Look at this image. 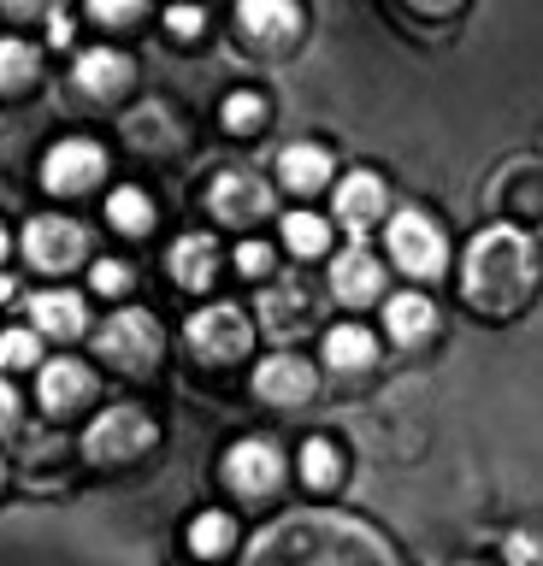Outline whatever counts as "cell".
Instances as JSON below:
<instances>
[{
    "instance_id": "cell-1",
    "label": "cell",
    "mask_w": 543,
    "mask_h": 566,
    "mask_svg": "<svg viewBox=\"0 0 543 566\" xmlns=\"http://www.w3.org/2000/svg\"><path fill=\"white\" fill-rule=\"evenodd\" d=\"M242 566H401L396 548L343 513H290L260 531Z\"/></svg>"
},
{
    "instance_id": "cell-2",
    "label": "cell",
    "mask_w": 543,
    "mask_h": 566,
    "mask_svg": "<svg viewBox=\"0 0 543 566\" xmlns=\"http://www.w3.org/2000/svg\"><path fill=\"white\" fill-rule=\"evenodd\" d=\"M537 283V254L532 237L514 224H490L472 237L467 265H461V290L479 313H514Z\"/></svg>"
},
{
    "instance_id": "cell-3",
    "label": "cell",
    "mask_w": 543,
    "mask_h": 566,
    "mask_svg": "<svg viewBox=\"0 0 543 566\" xmlns=\"http://www.w3.org/2000/svg\"><path fill=\"white\" fill-rule=\"evenodd\" d=\"M160 325H154V313H143V307H130V313H113L107 325L95 331V354L107 366H118V371H148L154 360H160Z\"/></svg>"
},
{
    "instance_id": "cell-4",
    "label": "cell",
    "mask_w": 543,
    "mask_h": 566,
    "mask_svg": "<svg viewBox=\"0 0 543 566\" xmlns=\"http://www.w3.org/2000/svg\"><path fill=\"white\" fill-rule=\"evenodd\" d=\"M189 354H196L201 366H231L249 354L254 343V331H249V318H242V307H231V301H219V307H201L196 318H189Z\"/></svg>"
},
{
    "instance_id": "cell-5",
    "label": "cell",
    "mask_w": 543,
    "mask_h": 566,
    "mask_svg": "<svg viewBox=\"0 0 543 566\" xmlns=\"http://www.w3.org/2000/svg\"><path fill=\"white\" fill-rule=\"evenodd\" d=\"M83 449H90V460H101V467H118V460L148 454V449H154V419H148V407H125V401L107 407V413L90 424Z\"/></svg>"
},
{
    "instance_id": "cell-6",
    "label": "cell",
    "mask_w": 543,
    "mask_h": 566,
    "mask_svg": "<svg viewBox=\"0 0 543 566\" xmlns=\"http://www.w3.org/2000/svg\"><path fill=\"white\" fill-rule=\"evenodd\" d=\"M390 260H396L408 277H437V272H443V260H449L443 230H437L419 207L396 212V219H390Z\"/></svg>"
},
{
    "instance_id": "cell-7",
    "label": "cell",
    "mask_w": 543,
    "mask_h": 566,
    "mask_svg": "<svg viewBox=\"0 0 543 566\" xmlns=\"http://www.w3.org/2000/svg\"><path fill=\"white\" fill-rule=\"evenodd\" d=\"M24 254L42 272H72V265L90 254V230L77 219H60V212H42V219L24 224Z\"/></svg>"
},
{
    "instance_id": "cell-8",
    "label": "cell",
    "mask_w": 543,
    "mask_h": 566,
    "mask_svg": "<svg viewBox=\"0 0 543 566\" xmlns=\"http://www.w3.org/2000/svg\"><path fill=\"white\" fill-rule=\"evenodd\" d=\"M101 177H107V154H101L95 142H83V136L54 142L48 159H42V184L54 195H83V189H95Z\"/></svg>"
},
{
    "instance_id": "cell-9",
    "label": "cell",
    "mask_w": 543,
    "mask_h": 566,
    "mask_svg": "<svg viewBox=\"0 0 543 566\" xmlns=\"http://www.w3.org/2000/svg\"><path fill=\"white\" fill-rule=\"evenodd\" d=\"M224 484H231L237 495H249V502L272 495L278 484H284V454H278V442H267V437L237 442V449L224 454Z\"/></svg>"
},
{
    "instance_id": "cell-10",
    "label": "cell",
    "mask_w": 543,
    "mask_h": 566,
    "mask_svg": "<svg viewBox=\"0 0 543 566\" xmlns=\"http://www.w3.org/2000/svg\"><path fill=\"white\" fill-rule=\"evenodd\" d=\"M260 325H267V336H278V343L302 336V331L313 325V295H307L295 277L267 283V290H260Z\"/></svg>"
},
{
    "instance_id": "cell-11",
    "label": "cell",
    "mask_w": 543,
    "mask_h": 566,
    "mask_svg": "<svg viewBox=\"0 0 543 566\" xmlns=\"http://www.w3.org/2000/svg\"><path fill=\"white\" fill-rule=\"evenodd\" d=\"M207 207H213L224 224H254L260 212L272 207V189L260 184L254 171H219V177H213V195H207Z\"/></svg>"
},
{
    "instance_id": "cell-12",
    "label": "cell",
    "mask_w": 543,
    "mask_h": 566,
    "mask_svg": "<svg viewBox=\"0 0 543 566\" xmlns=\"http://www.w3.org/2000/svg\"><path fill=\"white\" fill-rule=\"evenodd\" d=\"M313 384H320V378H313V366L295 360V354H272V360H260V371H254V396L260 401H278V407L307 401Z\"/></svg>"
},
{
    "instance_id": "cell-13",
    "label": "cell",
    "mask_w": 543,
    "mask_h": 566,
    "mask_svg": "<svg viewBox=\"0 0 543 566\" xmlns=\"http://www.w3.org/2000/svg\"><path fill=\"white\" fill-rule=\"evenodd\" d=\"M384 290V265L366 254V248H343L337 260H331V295L348 301V307H366V301H378Z\"/></svg>"
},
{
    "instance_id": "cell-14",
    "label": "cell",
    "mask_w": 543,
    "mask_h": 566,
    "mask_svg": "<svg viewBox=\"0 0 543 566\" xmlns=\"http://www.w3.org/2000/svg\"><path fill=\"white\" fill-rule=\"evenodd\" d=\"M72 83L83 88V95H95V101L125 95V88H130V60L118 48H90V53H77Z\"/></svg>"
},
{
    "instance_id": "cell-15",
    "label": "cell",
    "mask_w": 543,
    "mask_h": 566,
    "mask_svg": "<svg viewBox=\"0 0 543 566\" xmlns=\"http://www.w3.org/2000/svg\"><path fill=\"white\" fill-rule=\"evenodd\" d=\"M237 24H242V35H254L260 48H284V42H295V30H302V12H295L290 0H242Z\"/></svg>"
},
{
    "instance_id": "cell-16",
    "label": "cell",
    "mask_w": 543,
    "mask_h": 566,
    "mask_svg": "<svg viewBox=\"0 0 543 566\" xmlns=\"http://www.w3.org/2000/svg\"><path fill=\"white\" fill-rule=\"evenodd\" d=\"M90 396H95L90 366H77V360H48L42 366V407L48 413H72V407H83Z\"/></svg>"
},
{
    "instance_id": "cell-17",
    "label": "cell",
    "mask_w": 543,
    "mask_h": 566,
    "mask_svg": "<svg viewBox=\"0 0 543 566\" xmlns=\"http://www.w3.org/2000/svg\"><path fill=\"white\" fill-rule=\"evenodd\" d=\"M30 318H36L42 336H77V331H90V307H83L72 290H42L36 301H30Z\"/></svg>"
},
{
    "instance_id": "cell-18",
    "label": "cell",
    "mask_w": 543,
    "mask_h": 566,
    "mask_svg": "<svg viewBox=\"0 0 543 566\" xmlns=\"http://www.w3.org/2000/svg\"><path fill=\"white\" fill-rule=\"evenodd\" d=\"M384 212V184H378V171H348L343 177V189H337V219L348 230H366Z\"/></svg>"
},
{
    "instance_id": "cell-19",
    "label": "cell",
    "mask_w": 543,
    "mask_h": 566,
    "mask_svg": "<svg viewBox=\"0 0 543 566\" xmlns=\"http://www.w3.org/2000/svg\"><path fill=\"white\" fill-rule=\"evenodd\" d=\"M278 177H284V189L313 195V189H325V184H331V154H325V148H313V142H295V148L278 154Z\"/></svg>"
},
{
    "instance_id": "cell-20",
    "label": "cell",
    "mask_w": 543,
    "mask_h": 566,
    "mask_svg": "<svg viewBox=\"0 0 543 566\" xmlns=\"http://www.w3.org/2000/svg\"><path fill=\"white\" fill-rule=\"evenodd\" d=\"M384 331H390L401 348H414V343H426V336L437 331V307L426 295H390V307H384Z\"/></svg>"
},
{
    "instance_id": "cell-21",
    "label": "cell",
    "mask_w": 543,
    "mask_h": 566,
    "mask_svg": "<svg viewBox=\"0 0 543 566\" xmlns=\"http://www.w3.org/2000/svg\"><path fill=\"white\" fill-rule=\"evenodd\" d=\"M171 277L184 283V290H207L213 283V272H219V248H213V237H184L178 248H171Z\"/></svg>"
},
{
    "instance_id": "cell-22",
    "label": "cell",
    "mask_w": 543,
    "mask_h": 566,
    "mask_svg": "<svg viewBox=\"0 0 543 566\" xmlns=\"http://www.w3.org/2000/svg\"><path fill=\"white\" fill-rule=\"evenodd\" d=\"M373 360H378L373 331H361V325H337V331H325V366H337V371H366Z\"/></svg>"
},
{
    "instance_id": "cell-23",
    "label": "cell",
    "mask_w": 543,
    "mask_h": 566,
    "mask_svg": "<svg viewBox=\"0 0 543 566\" xmlns=\"http://www.w3.org/2000/svg\"><path fill=\"white\" fill-rule=\"evenodd\" d=\"M284 242H290V254L313 260V254H325V248H331V224L320 219V212H290V219H284Z\"/></svg>"
},
{
    "instance_id": "cell-24",
    "label": "cell",
    "mask_w": 543,
    "mask_h": 566,
    "mask_svg": "<svg viewBox=\"0 0 543 566\" xmlns=\"http://www.w3.org/2000/svg\"><path fill=\"white\" fill-rule=\"evenodd\" d=\"M107 219H113V230H125V237H143V230L154 224V207H148L143 189H118L107 201Z\"/></svg>"
},
{
    "instance_id": "cell-25",
    "label": "cell",
    "mask_w": 543,
    "mask_h": 566,
    "mask_svg": "<svg viewBox=\"0 0 543 566\" xmlns=\"http://www.w3.org/2000/svg\"><path fill=\"white\" fill-rule=\"evenodd\" d=\"M302 478H307L313 490H331V484H337V478H343V454L331 449L325 437H313L307 449H302Z\"/></svg>"
},
{
    "instance_id": "cell-26",
    "label": "cell",
    "mask_w": 543,
    "mask_h": 566,
    "mask_svg": "<svg viewBox=\"0 0 543 566\" xmlns=\"http://www.w3.org/2000/svg\"><path fill=\"white\" fill-rule=\"evenodd\" d=\"M231 543H237L231 513H201V520L189 525V548H196V555H224Z\"/></svg>"
},
{
    "instance_id": "cell-27",
    "label": "cell",
    "mask_w": 543,
    "mask_h": 566,
    "mask_svg": "<svg viewBox=\"0 0 543 566\" xmlns=\"http://www.w3.org/2000/svg\"><path fill=\"white\" fill-rule=\"evenodd\" d=\"M36 77V48L30 42H0V95L7 88H24Z\"/></svg>"
},
{
    "instance_id": "cell-28",
    "label": "cell",
    "mask_w": 543,
    "mask_h": 566,
    "mask_svg": "<svg viewBox=\"0 0 543 566\" xmlns=\"http://www.w3.org/2000/svg\"><path fill=\"white\" fill-rule=\"evenodd\" d=\"M36 360H42L36 331H0V366H36Z\"/></svg>"
},
{
    "instance_id": "cell-29",
    "label": "cell",
    "mask_w": 543,
    "mask_h": 566,
    "mask_svg": "<svg viewBox=\"0 0 543 566\" xmlns=\"http://www.w3.org/2000/svg\"><path fill=\"white\" fill-rule=\"evenodd\" d=\"M260 118H267V101H260V95H249V88L224 101V124H231V130H254Z\"/></svg>"
},
{
    "instance_id": "cell-30",
    "label": "cell",
    "mask_w": 543,
    "mask_h": 566,
    "mask_svg": "<svg viewBox=\"0 0 543 566\" xmlns=\"http://www.w3.org/2000/svg\"><path fill=\"white\" fill-rule=\"evenodd\" d=\"M502 555H508V566H543V537L537 531H514L502 543Z\"/></svg>"
},
{
    "instance_id": "cell-31",
    "label": "cell",
    "mask_w": 543,
    "mask_h": 566,
    "mask_svg": "<svg viewBox=\"0 0 543 566\" xmlns=\"http://www.w3.org/2000/svg\"><path fill=\"white\" fill-rule=\"evenodd\" d=\"M90 283H95V290L101 295H125L130 290V265H118V260H95V272H90Z\"/></svg>"
},
{
    "instance_id": "cell-32",
    "label": "cell",
    "mask_w": 543,
    "mask_h": 566,
    "mask_svg": "<svg viewBox=\"0 0 543 566\" xmlns=\"http://www.w3.org/2000/svg\"><path fill=\"white\" fill-rule=\"evenodd\" d=\"M237 265H242L249 277H267V272H272V248H267V242H242V248H237Z\"/></svg>"
},
{
    "instance_id": "cell-33",
    "label": "cell",
    "mask_w": 543,
    "mask_h": 566,
    "mask_svg": "<svg viewBox=\"0 0 543 566\" xmlns=\"http://www.w3.org/2000/svg\"><path fill=\"white\" fill-rule=\"evenodd\" d=\"M90 18H101V24H130V18H143V7H136V0H125V7H118V0H101V7H90Z\"/></svg>"
},
{
    "instance_id": "cell-34",
    "label": "cell",
    "mask_w": 543,
    "mask_h": 566,
    "mask_svg": "<svg viewBox=\"0 0 543 566\" xmlns=\"http://www.w3.org/2000/svg\"><path fill=\"white\" fill-rule=\"evenodd\" d=\"M12 424H19V389L0 378V431H12Z\"/></svg>"
},
{
    "instance_id": "cell-35",
    "label": "cell",
    "mask_w": 543,
    "mask_h": 566,
    "mask_svg": "<svg viewBox=\"0 0 543 566\" xmlns=\"http://www.w3.org/2000/svg\"><path fill=\"white\" fill-rule=\"evenodd\" d=\"M166 24L178 30V35H196V30H201V12H196V7H178V12L166 18Z\"/></svg>"
},
{
    "instance_id": "cell-36",
    "label": "cell",
    "mask_w": 543,
    "mask_h": 566,
    "mask_svg": "<svg viewBox=\"0 0 543 566\" xmlns=\"http://www.w3.org/2000/svg\"><path fill=\"white\" fill-rule=\"evenodd\" d=\"M0 301H19V277H7V272H0Z\"/></svg>"
},
{
    "instance_id": "cell-37",
    "label": "cell",
    "mask_w": 543,
    "mask_h": 566,
    "mask_svg": "<svg viewBox=\"0 0 543 566\" xmlns=\"http://www.w3.org/2000/svg\"><path fill=\"white\" fill-rule=\"evenodd\" d=\"M0 260H7V230H0Z\"/></svg>"
},
{
    "instance_id": "cell-38",
    "label": "cell",
    "mask_w": 543,
    "mask_h": 566,
    "mask_svg": "<svg viewBox=\"0 0 543 566\" xmlns=\"http://www.w3.org/2000/svg\"><path fill=\"white\" fill-rule=\"evenodd\" d=\"M0 478H7V467H0Z\"/></svg>"
}]
</instances>
